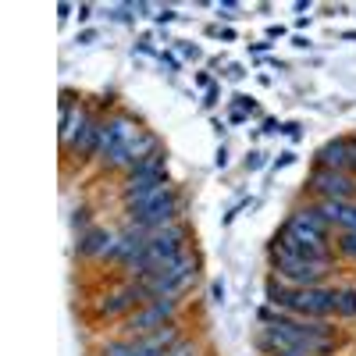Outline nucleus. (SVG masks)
Here are the masks:
<instances>
[{"label": "nucleus", "instance_id": "nucleus-1", "mask_svg": "<svg viewBox=\"0 0 356 356\" xmlns=\"http://www.w3.org/2000/svg\"><path fill=\"white\" fill-rule=\"evenodd\" d=\"M186 250H193V228L182 218V221L164 225V228L146 235V250L122 271V282H143V278H150L154 271H161L164 264L178 260Z\"/></svg>", "mask_w": 356, "mask_h": 356}, {"label": "nucleus", "instance_id": "nucleus-2", "mask_svg": "<svg viewBox=\"0 0 356 356\" xmlns=\"http://www.w3.org/2000/svg\"><path fill=\"white\" fill-rule=\"evenodd\" d=\"M186 193L178 189V186H161L154 193H143L129 203H122V221L132 225V228H143V232H157L164 225H175V221H182L186 218Z\"/></svg>", "mask_w": 356, "mask_h": 356}, {"label": "nucleus", "instance_id": "nucleus-3", "mask_svg": "<svg viewBox=\"0 0 356 356\" xmlns=\"http://www.w3.org/2000/svg\"><path fill=\"white\" fill-rule=\"evenodd\" d=\"M143 122L129 111H111L107 118V132H104V146H100V171L107 175H125L132 168V143L143 136Z\"/></svg>", "mask_w": 356, "mask_h": 356}, {"label": "nucleus", "instance_id": "nucleus-4", "mask_svg": "<svg viewBox=\"0 0 356 356\" xmlns=\"http://www.w3.org/2000/svg\"><path fill=\"white\" fill-rule=\"evenodd\" d=\"M267 267L271 275H278L282 282H289L292 289H310V285H328L335 260H310V257H296L289 250H282L275 239L267 243Z\"/></svg>", "mask_w": 356, "mask_h": 356}, {"label": "nucleus", "instance_id": "nucleus-5", "mask_svg": "<svg viewBox=\"0 0 356 356\" xmlns=\"http://www.w3.org/2000/svg\"><path fill=\"white\" fill-rule=\"evenodd\" d=\"M200 271H203V253L200 250H186L178 260L164 264L161 271H154L150 278H143L139 285L146 292V300H157V296H178V300H182V296L196 285Z\"/></svg>", "mask_w": 356, "mask_h": 356}, {"label": "nucleus", "instance_id": "nucleus-6", "mask_svg": "<svg viewBox=\"0 0 356 356\" xmlns=\"http://www.w3.org/2000/svg\"><path fill=\"white\" fill-rule=\"evenodd\" d=\"M178 314H182V300H178V296H157V300H150V303H143L139 310H132L122 321L118 335H122V339H146V335H154L157 328H164V324L178 321Z\"/></svg>", "mask_w": 356, "mask_h": 356}, {"label": "nucleus", "instance_id": "nucleus-7", "mask_svg": "<svg viewBox=\"0 0 356 356\" xmlns=\"http://www.w3.org/2000/svg\"><path fill=\"white\" fill-rule=\"evenodd\" d=\"M168 182H171L168 178V150H161V154L139 161L136 168H129L122 175V182H118V200L129 203V200H136L143 193H154V189H161Z\"/></svg>", "mask_w": 356, "mask_h": 356}, {"label": "nucleus", "instance_id": "nucleus-8", "mask_svg": "<svg viewBox=\"0 0 356 356\" xmlns=\"http://www.w3.org/2000/svg\"><path fill=\"white\" fill-rule=\"evenodd\" d=\"M335 300L339 289L335 285H310V289H289L278 310L292 317H310V321H332L335 317Z\"/></svg>", "mask_w": 356, "mask_h": 356}, {"label": "nucleus", "instance_id": "nucleus-9", "mask_svg": "<svg viewBox=\"0 0 356 356\" xmlns=\"http://www.w3.org/2000/svg\"><path fill=\"white\" fill-rule=\"evenodd\" d=\"M275 243L296 257H310V260H335L332 253V239L328 235H321L314 228H303V225H296L292 218H285L275 232Z\"/></svg>", "mask_w": 356, "mask_h": 356}, {"label": "nucleus", "instance_id": "nucleus-10", "mask_svg": "<svg viewBox=\"0 0 356 356\" xmlns=\"http://www.w3.org/2000/svg\"><path fill=\"white\" fill-rule=\"evenodd\" d=\"M143 303H150L146 300V292L139 282H118L111 292H104L97 307H93V317L97 321H125L132 310H139Z\"/></svg>", "mask_w": 356, "mask_h": 356}, {"label": "nucleus", "instance_id": "nucleus-11", "mask_svg": "<svg viewBox=\"0 0 356 356\" xmlns=\"http://www.w3.org/2000/svg\"><path fill=\"white\" fill-rule=\"evenodd\" d=\"M307 193L314 200H356V175L314 168L307 178Z\"/></svg>", "mask_w": 356, "mask_h": 356}, {"label": "nucleus", "instance_id": "nucleus-12", "mask_svg": "<svg viewBox=\"0 0 356 356\" xmlns=\"http://www.w3.org/2000/svg\"><path fill=\"white\" fill-rule=\"evenodd\" d=\"M107 118L111 114H93L89 122L79 129V136L65 146V161H97L100 157V146H104V132H107Z\"/></svg>", "mask_w": 356, "mask_h": 356}, {"label": "nucleus", "instance_id": "nucleus-13", "mask_svg": "<svg viewBox=\"0 0 356 356\" xmlns=\"http://www.w3.org/2000/svg\"><path fill=\"white\" fill-rule=\"evenodd\" d=\"M114 228H104V225H93L79 232V243H75V257L86 260V264H107V253L114 246Z\"/></svg>", "mask_w": 356, "mask_h": 356}, {"label": "nucleus", "instance_id": "nucleus-14", "mask_svg": "<svg viewBox=\"0 0 356 356\" xmlns=\"http://www.w3.org/2000/svg\"><path fill=\"white\" fill-rule=\"evenodd\" d=\"M146 235H150V232L132 228V225L122 221V228H118V235H114V246L107 253V264H114V267H122V271H125V267L146 250Z\"/></svg>", "mask_w": 356, "mask_h": 356}, {"label": "nucleus", "instance_id": "nucleus-15", "mask_svg": "<svg viewBox=\"0 0 356 356\" xmlns=\"http://www.w3.org/2000/svg\"><path fill=\"white\" fill-rule=\"evenodd\" d=\"M317 207L335 232H356V200H317Z\"/></svg>", "mask_w": 356, "mask_h": 356}, {"label": "nucleus", "instance_id": "nucleus-16", "mask_svg": "<svg viewBox=\"0 0 356 356\" xmlns=\"http://www.w3.org/2000/svg\"><path fill=\"white\" fill-rule=\"evenodd\" d=\"M97 356H168V353L154 349L146 339H122V335H114V339H107L97 349Z\"/></svg>", "mask_w": 356, "mask_h": 356}, {"label": "nucleus", "instance_id": "nucleus-17", "mask_svg": "<svg viewBox=\"0 0 356 356\" xmlns=\"http://www.w3.org/2000/svg\"><path fill=\"white\" fill-rule=\"evenodd\" d=\"M314 168L346 171V136H335V139H328V143H321L317 154H314Z\"/></svg>", "mask_w": 356, "mask_h": 356}, {"label": "nucleus", "instance_id": "nucleus-18", "mask_svg": "<svg viewBox=\"0 0 356 356\" xmlns=\"http://www.w3.org/2000/svg\"><path fill=\"white\" fill-rule=\"evenodd\" d=\"M289 218L296 221V225H303V228H314V232H321V235H328L332 239V225L324 221V214H321V207H317V200H310V203H300V207H292L289 211Z\"/></svg>", "mask_w": 356, "mask_h": 356}, {"label": "nucleus", "instance_id": "nucleus-19", "mask_svg": "<svg viewBox=\"0 0 356 356\" xmlns=\"http://www.w3.org/2000/svg\"><path fill=\"white\" fill-rule=\"evenodd\" d=\"M93 114H97V111L89 107L86 100H82L79 107H72V111H65V114H61V150H65V146H68V143L79 136V129H82V125H86Z\"/></svg>", "mask_w": 356, "mask_h": 356}, {"label": "nucleus", "instance_id": "nucleus-20", "mask_svg": "<svg viewBox=\"0 0 356 356\" xmlns=\"http://www.w3.org/2000/svg\"><path fill=\"white\" fill-rule=\"evenodd\" d=\"M332 253H335V260L356 267V232H335L332 235Z\"/></svg>", "mask_w": 356, "mask_h": 356}, {"label": "nucleus", "instance_id": "nucleus-21", "mask_svg": "<svg viewBox=\"0 0 356 356\" xmlns=\"http://www.w3.org/2000/svg\"><path fill=\"white\" fill-rule=\"evenodd\" d=\"M164 150V146H161V136L157 132H150V129H146L136 143H132V168L139 164V161H146V157H154V154H161Z\"/></svg>", "mask_w": 356, "mask_h": 356}, {"label": "nucleus", "instance_id": "nucleus-22", "mask_svg": "<svg viewBox=\"0 0 356 356\" xmlns=\"http://www.w3.org/2000/svg\"><path fill=\"white\" fill-rule=\"evenodd\" d=\"M335 317H342V321H356V285H339Z\"/></svg>", "mask_w": 356, "mask_h": 356}, {"label": "nucleus", "instance_id": "nucleus-23", "mask_svg": "<svg viewBox=\"0 0 356 356\" xmlns=\"http://www.w3.org/2000/svg\"><path fill=\"white\" fill-rule=\"evenodd\" d=\"M289 282H282L278 275H267V282H264V300L267 303H271V307H282V300H285V296H289Z\"/></svg>", "mask_w": 356, "mask_h": 356}, {"label": "nucleus", "instance_id": "nucleus-24", "mask_svg": "<svg viewBox=\"0 0 356 356\" xmlns=\"http://www.w3.org/2000/svg\"><path fill=\"white\" fill-rule=\"evenodd\" d=\"M168 356H203V342H200V339H193V335H186L175 349H168Z\"/></svg>", "mask_w": 356, "mask_h": 356}, {"label": "nucleus", "instance_id": "nucleus-25", "mask_svg": "<svg viewBox=\"0 0 356 356\" xmlns=\"http://www.w3.org/2000/svg\"><path fill=\"white\" fill-rule=\"evenodd\" d=\"M75 232H86V228H93V211L89 207H75V218H72Z\"/></svg>", "mask_w": 356, "mask_h": 356}, {"label": "nucleus", "instance_id": "nucleus-26", "mask_svg": "<svg viewBox=\"0 0 356 356\" xmlns=\"http://www.w3.org/2000/svg\"><path fill=\"white\" fill-rule=\"evenodd\" d=\"M346 171L356 175V132L346 136Z\"/></svg>", "mask_w": 356, "mask_h": 356}, {"label": "nucleus", "instance_id": "nucleus-27", "mask_svg": "<svg viewBox=\"0 0 356 356\" xmlns=\"http://www.w3.org/2000/svg\"><path fill=\"white\" fill-rule=\"evenodd\" d=\"M79 104H82V97L75 93V89H68V86H65V89H61V100H57L61 114H65V111H72V107H79Z\"/></svg>", "mask_w": 356, "mask_h": 356}, {"label": "nucleus", "instance_id": "nucleus-28", "mask_svg": "<svg viewBox=\"0 0 356 356\" xmlns=\"http://www.w3.org/2000/svg\"><path fill=\"white\" fill-rule=\"evenodd\" d=\"M214 11H218V18H225V22L239 18V4H232V0H225V4H214Z\"/></svg>", "mask_w": 356, "mask_h": 356}, {"label": "nucleus", "instance_id": "nucleus-29", "mask_svg": "<svg viewBox=\"0 0 356 356\" xmlns=\"http://www.w3.org/2000/svg\"><path fill=\"white\" fill-rule=\"evenodd\" d=\"M232 104H235V111H243V114H257V104H253V97H232Z\"/></svg>", "mask_w": 356, "mask_h": 356}, {"label": "nucleus", "instance_id": "nucleus-30", "mask_svg": "<svg viewBox=\"0 0 356 356\" xmlns=\"http://www.w3.org/2000/svg\"><path fill=\"white\" fill-rule=\"evenodd\" d=\"M175 18H178L175 8H157V11H154V22H157V25H168V22H175Z\"/></svg>", "mask_w": 356, "mask_h": 356}, {"label": "nucleus", "instance_id": "nucleus-31", "mask_svg": "<svg viewBox=\"0 0 356 356\" xmlns=\"http://www.w3.org/2000/svg\"><path fill=\"white\" fill-rule=\"evenodd\" d=\"M225 79H232V82H243V79H246V68H243V65H228V68H225Z\"/></svg>", "mask_w": 356, "mask_h": 356}, {"label": "nucleus", "instance_id": "nucleus-32", "mask_svg": "<svg viewBox=\"0 0 356 356\" xmlns=\"http://www.w3.org/2000/svg\"><path fill=\"white\" fill-rule=\"evenodd\" d=\"M264 168V154L260 150H250V157H246V171H260Z\"/></svg>", "mask_w": 356, "mask_h": 356}, {"label": "nucleus", "instance_id": "nucleus-33", "mask_svg": "<svg viewBox=\"0 0 356 356\" xmlns=\"http://www.w3.org/2000/svg\"><path fill=\"white\" fill-rule=\"evenodd\" d=\"M289 164H296V154H292V150H285V154H278V161H275L271 168H275V171H282V168H289Z\"/></svg>", "mask_w": 356, "mask_h": 356}, {"label": "nucleus", "instance_id": "nucleus-34", "mask_svg": "<svg viewBox=\"0 0 356 356\" xmlns=\"http://www.w3.org/2000/svg\"><path fill=\"white\" fill-rule=\"evenodd\" d=\"M157 57H161V65H168L171 72H178V68H182V61H178V57H175V54H164V50H161Z\"/></svg>", "mask_w": 356, "mask_h": 356}, {"label": "nucleus", "instance_id": "nucleus-35", "mask_svg": "<svg viewBox=\"0 0 356 356\" xmlns=\"http://www.w3.org/2000/svg\"><path fill=\"white\" fill-rule=\"evenodd\" d=\"M178 50H182V57H189V61H200V47H189V43H182Z\"/></svg>", "mask_w": 356, "mask_h": 356}, {"label": "nucleus", "instance_id": "nucleus-36", "mask_svg": "<svg viewBox=\"0 0 356 356\" xmlns=\"http://www.w3.org/2000/svg\"><path fill=\"white\" fill-rule=\"evenodd\" d=\"M211 296H214V303H225V282H214L211 285Z\"/></svg>", "mask_w": 356, "mask_h": 356}, {"label": "nucleus", "instance_id": "nucleus-37", "mask_svg": "<svg viewBox=\"0 0 356 356\" xmlns=\"http://www.w3.org/2000/svg\"><path fill=\"white\" fill-rule=\"evenodd\" d=\"M75 11H79V22H89V18H93V4H79Z\"/></svg>", "mask_w": 356, "mask_h": 356}, {"label": "nucleus", "instance_id": "nucleus-38", "mask_svg": "<svg viewBox=\"0 0 356 356\" xmlns=\"http://www.w3.org/2000/svg\"><path fill=\"white\" fill-rule=\"evenodd\" d=\"M271 50V40H260V43H250V54H267Z\"/></svg>", "mask_w": 356, "mask_h": 356}, {"label": "nucleus", "instance_id": "nucleus-39", "mask_svg": "<svg viewBox=\"0 0 356 356\" xmlns=\"http://www.w3.org/2000/svg\"><path fill=\"white\" fill-rule=\"evenodd\" d=\"M228 122H232V125H243V122H250V114H243V111H232V114H228Z\"/></svg>", "mask_w": 356, "mask_h": 356}, {"label": "nucleus", "instance_id": "nucleus-40", "mask_svg": "<svg viewBox=\"0 0 356 356\" xmlns=\"http://www.w3.org/2000/svg\"><path fill=\"white\" fill-rule=\"evenodd\" d=\"M93 40H97V33H93V29H86V33H79V40H75V43H82V47H86V43H93Z\"/></svg>", "mask_w": 356, "mask_h": 356}, {"label": "nucleus", "instance_id": "nucleus-41", "mask_svg": "<svg viewBox=\"0 0 356 356\" xmlns=\"http://www.w3.org/2000/svg\"><path fill=\"white\" fill-rule=\"evenodd\" d=\"M282 129H285V125H278L275 118H267V122H264V129H260V132H282Z\"/></svg>", "mask_w": 356, "mask_h": 356}, {"label": "nucleus", "instance_id": "nucleus-42", "mask_svg": "<svg viewBox=\"0 0 356 356\" xmlns=\"http://www.w3.org/2000/svg\"><path fill=\"white\" fill-rule=\"evenodd\" d=\"M218 36H221L225 43H232V40H235V29H232V25H225V29H218Z\"/></svg>", "mask_w": 356, "mask_h": 356}, {"label": "nucleus", "instance_id": "nucleus-43", "mask_svg": "<svg viewBox=\"0 0 356 356\" xmlns=\"http://www.w3.org/2000/svg\"><path fill=\"white\" fill-rule=\"evenodd\" d=\"M72 11H75L72 4H57V18H61V22H65V18H72Z\"/></svg>", "mask_w": 356, "mask_h": 356}, {"label": "nucleus", "instance_id": "nucleus-44", "mask_svg": "<svg viewBox=\"0 0 356 356\" xmlns=\"http://www.w3.org/2000/svg\"><path fill=\"white\" fill-rule=\"evenodd\" d=\"M196 86H203V89H211V86H214V79L207 75V72H200V75H196Z\"/></svg>", "mask_w": 356, "mask_h": 356}, {"label": "nucleus", "instance_id": "nucleus-45", "mask_svg": "<svg viewBox=\"0 0 356 356\" xmlns=\"http://www.w3.org/2000/svg\"><path fill=\"white\" fill-rule=\"evenodd\" d=\"M278 36H285V25H271V29H267V40H278Z\"/></svg>", "mask_w": 356, "mask_h": 356}, {"label": "nucleus", "instance_id": "nucleus-46", "mask_svg": "<svg viewBox=\"0 0 356 356\" xmlns=\"http://www.w3.org/2000/svg\"><path fill=\"white\" fill-rule=\"evenodd\" d=\"M214 100H218V82L207 89V100H203V104H207V107H214Z\"/></svg>", "mask_w": 356, "mask_h": 356}, {"label": "nucleus", "instance_id": "nucleus-47", "mask_svg": "<svg viewBox=\"0 0 356 356\" xmlns=\"http://www.w3.org/2000/svg\"><path fill=\"white\" fill-rule=\"evenodd\" d=\"M282 132H285V136H292V139H296V136H300V125H296V122H289V125H285V129H282Z\"/></svg>", "mask_w": 356, "mask_h": 356}, {"label": "nucleus", "instance_id": "nucleus-48", "mask_svg": "<svg viewBox=\"0 0 356 356\" xmlns=\"http://www.w3.org/2000/svg\"><path fill=\"white\" fill-rule=\"evenodd\" d=\"M218 168H228V150H225V146L218 150Z\"/></svg>", "mask_w": 356, "mask_h": 356}, {"label": "nucleus", "instance_id": "nucleus-49", "mask_svg": "<svg viewBox=\"0 0 356 356\" xmlns=\"http://www.w3.org/2000/svg\"><path fill=\"white\" fill-rule=\"evenodd\" d=\"M292 47H300V50H307V47H310V40H307V36H296V40H292Z\"/></svg>", "mask_w": 356, "mask_h": 356}, {"label": "nucleus", "instance_id": "nucleus-50", "mask_svg": "<svg viewBox=\"0 0 356 356\" xmlns=\"http://www.w3.org/2000/svg\"><path fill=\"white\" fill-rule=\"evenodd\" d=\"M275 356H310V353H303V349H285V353H275Z\"/></svg>", "mask_w": 356, "mask_h": 356}]
</instances>
